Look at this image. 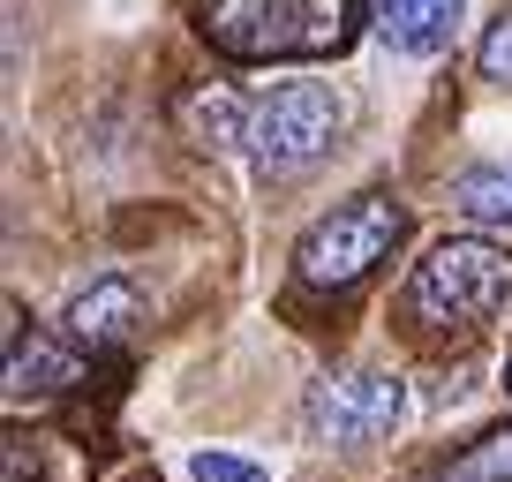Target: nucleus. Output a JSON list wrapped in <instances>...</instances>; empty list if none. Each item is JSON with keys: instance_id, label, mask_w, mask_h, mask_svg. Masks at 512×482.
Returning a JSON list of instances; mask_svg holds the SVG:
<instances>
[{"instance_id": "nucleus-1", "label": "nucleus", "mask_w": 512, "mask_h": 482, "mask_svg": "<svg viewBox=\"0 0 512 482\" xmlns=\"http://www.w3.org/2000/svg\"><path fill=\"white\" fill-rule=\"evenodd\" d=\"M226 61H317L354 38V0H189Z\"/></svg>"}, {"instance_id": "nucleus-2", "label": "nucleus", "mask_w": 512, "mask_h": 482, "mask_svg": "<svg viewBox=\"0 0 512 482\" xmlns=\"http://www.w3.org/2000/svg\"><path fill=\"white\" fill-rule=\"evenodd\" d=\"M512 294V249L490 234H445L407 279V317L422 332H482Z\"/></svg>"}, {"instance_id": "nucleus-3", "label": "nucleus", "mask_w": 512, "mask_h": 482, "mask_svg": "<svg viewBox=\"0 0 512 482\" xmlns=\"http://www.w3.org/2000/svg\"><path fill=\"white\" fill-rule=\"evenodd\" d=\"M400 226H407V219H400V204H392V196H347V204H332L302 241H294V279H302V287H317V294L362 287V279L392 257Z\"/></svg>"}, {"instance_id": "nucleus-4", "label": "nucleus", "mask_w": 512, "mask_h": 482, "mask_svg": "<svg viewBox=\"0 0 512 482\" xmlns=\"http://www.w3.org/2000/svg\"><path fill=\"white\" fill-rule=\"evenodd\" d=\"M347 129V98L332 83H272V91L249 106V159L264 174H302Z\"/></svg>"}, {"instance_id": "nucleus-5", "label": "nucleus", "mask_w": 512, "mask_h": 482, "mask_svg": "<svg viewBox=\"0 0 512 482\" xmlns=\"http://www.w3.org/2000/svg\"><path fill=\"white\" fill-rule=\"evenodd\" d=\"M407 415V385L392 370H332L309 385L302 400V422L324 437V445H377V437H392Z\"/></svg>"}, {"instance_id": "nucleus-6", "label": "nucleus", "mask_w": 512, "mask_h": 482, "mask_svg": "<svg viewBox=\"0 0 512 482\" xmlns=\"http://www.w3.org/2000/svg\"><path fill=\"white\" fill-rule=\"evenodd\" d=\"M144 324V294L128 287V279H98V287H83L76 302H68V317H61V332H68V347H113V339H128Z\"/></svg>"}, {"instance_id": "nucleus-7", "label": "nucleus", "mask_w": 512, "mask_h": 482, "mask_svg": "<svg viewBox=\"0 0 512 482\" xmlns=\"http://www.w3.org/2000/svg\"><path fill=\"white\" fill-rule=\"evenodd\" d=\"M369 23L392 53H437L460 23V0H369Z\"/></svg>"}, {"instance_id": "nucleus-8", "label": "nucleus", "mask_w": 512, "mask_h": 482, "mask_svg": "<svg viewBox=\"0 0 512 482\" xmlns=\"http://www.w3.org/2000/svg\"><path fill=\"white\" fill-rule=\"evenodd\" d=\"M68 385H83V347H61V339L8 347V392H68Z\"/></svg>"}, {"instance_id": "nucleus-9", "label": "nucleus", "mask_w": 512, "mask_h": 482, "mask_svg": "<svg viewBox=\"0 0 512 482\" xmlns=\"http://www.w3.org/2000/svg\"><path fill=\"white\" fill-rule=\"evenodd\" d=\"M181 121H189V136H196V144H211V151L249 144V113H241L226 91H189V98H181Z\"/></svg>"}, {"instance_id": "nucleus-10", "label": "nucleus", "mask_w": 512, "mask_h": 482, "mask_svg": "<svg viewBox=\"0 0 512 482\" xmlns=\"http://www.w3.org/2000/svg\"><path fill=\"white\" fill-rule=\"evenodd\" d=\"M452 211L512 226V159H497V166H467V174L452 181Z\"/></svg>"}, {"instance_id": "nucleus-11", "label": "nucleus", "mask_w": 512, "mask_h": 482, "mask_svg": "<svg viewBox=\"0 0 512 482\" xmlns=\"http://www.w3.org/2000/svg\"><path fill=\"white\" fill-rule=\"evenodd\" d=\"M437 482H512V430L475 437V445H467V452H460V460H452Z\"/></svg>"}, {"instance_id": "nucleus-12", "label": "nucleus", "mask_w": 512, "mask_h": 482, "mask_svg": "<svg viewBox=\"0 0 512 482\" xmlns=\"http://www.w3.org/2000/svg\"><path fill=\"white\" fill-rule=\"evenodd\" d=\"M475 68L490 83H512V16H497L490 31H482V46H475Z\"/></svg>"}, {"instance_id": "nucleus-13", "label": "nucleus", "mask_w": 512, "mask_h": 482, "mask_svg": "<svg viewBox=\"0 0 512 482\" xmlns=\"http://www.w3.org/2000/svg\"><path fill=\"white\" fill-rule=\"evenodd\" d=\"M189 475H196V482H272L256 460H234V452H196Z\"/></svg>"}, {"instance_id": "nucleus-14", "label": "nucleus", "mask_w": 512, "mask_h": 482, "mask_svg": "<svg viewBox=\"0 0 512 482\" xmlns=\"http://www.w3.org/2000/svg\"><path fill=\"white\" fill-rule=\"evenodd\" d=\"M505 392H512V354H505Z\"/></svg>"}]
</instances>
